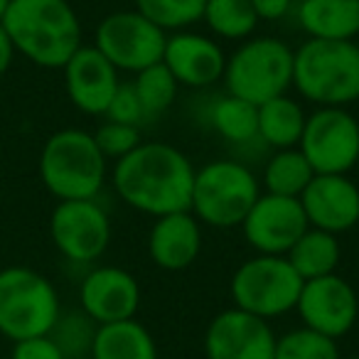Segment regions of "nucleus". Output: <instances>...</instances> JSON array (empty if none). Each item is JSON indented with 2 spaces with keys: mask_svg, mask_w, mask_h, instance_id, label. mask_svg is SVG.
Masks as SVG:
<instances>
[{
  "mask_svg": "<svg viewBox=\"0 0 359 359\" xmlns=\"http://www.w3.org/2000/svg\"><path fill=\"white\" fill-rule=\"evenodd\" d=\"M207 0H135V11L160 30H182L205 18Z\"/></svg>",
  "mask_w": 359,
  "mask_h": 359,
  "instance_id": "28",
  "label": "nucleus"
},
{
  "mask_svg": "<svg viewBox=\"0 0 359 359\" xmlns=\"http://www.w3.org/2000/svg\"><path fill=\"white\" fill-rule=\"evenodd\" d=\"M62 69L72 104L89 116H104L121 84L118 69L94 45H81Z\"/></svg>",
  "mask_w": 359,
  "mask_h": 359,
  "instance_id": "17",
  "label": "nucleus"
},
{
  "mask_svg": "<svg viewBox=\"0 0 359 359\" xmlns=\"http://www.w3.org/2000/svg\"><path fill=\"white\" fill-rule=\"evenodd\" d=\"M13 359H67L62 349L50 334H40V337H27L15 342L13 347Z\"/></svg>",
  "mask_w": 359,
  "mask_h": 359,
  "instance_id": "33",
  "label": "nucleus"
},
{
  "mask_svg": "<svg viewBox=\"0 0 359 359\" xmlns=\"http://www.w3.org/2000/svg\"><path fill=\"white\" fill-rule=\"evenodd\" d=\"M298 145L315 175H347L359 160V121L339 106H320Z\"/></svg>",
  "mask_w": 359,
  "mask_h": 359,
  "instance_id": "9",
  "label": "nucleus"
},
{
  "mask_svg": "<svg viewBox=\"0 0 359 359\" xmlns=\"http://www.w3.org/2000/svg\"><path fill=\"white\" fill-rule=\"evenodd\" d=\"M13 57H15V47H13L11 37H8L6 27L0 25V76H3L8 69H11Z\"/></svg>",
  "mask_w": 359,
  "mask_h": 359,
  "instance_id": "35",
  "label": "nucleus"
},
{
  "mask_svg": "<svg viewBox=\"0 0 359 359\" xmlns=\"http://www.w3.org/2000/svg\"><path fill=\"white\" fill-rule=\"evenodd\" d=\"M8 3H11V0H0V20H3V15H6V11H8Z\"/></svg>",
  "mask_w": 359,
  "mask_h": 359,
  "instance_id": "36",
  "label": "nucleus"
},
{
  "mask_svg": "<svg viewBox=\"0 0 359 359\" xmlns=\"http://www.w3.org/2000/svg\"><path fill=\"white\" fill-rule=\"evenodd\" d=\"M177 81H175L172 72L158 62V65L148 67V69L138 72L133 81V89L140 99V106L145 111V118H155L158 114H163L165 109H170L177 96Z\"/></svg>",
  "mask_w": 359,
  "mask_h": 359,
  "instance_id": "27",
  "label": "nucleus"
},
{
  "mask_svg": "<svg viewBox=\"0 0 359 359\" xmlns=\"http://www.w3.org/2000/svg\"><path fill=\"white\" fill-rule=\"evenodd\" d=\"M163 65L175 81L190 89H202L224 76L226 57L215 40L197 32H177L165 42Z\"/></svg>",
  "mask_w": 359,
  "mask_h": 359,
  "instance_id": "18",
  "label": "nucleus"
},
{
  "mask_svg": "<svg viewBox=\"0 0 359 359\" xmlns=\"http://www.w3.org/2000/svg\"><path fill=\"white\" fill-rule=\"evenodd\" d=\"M50 234L65 259L96 261L111 241V222L94 200H62L50 219Z\"/></svg>",
  "mask_w": 359,
  "mask_h": 359,
  "instance_id": "11",
  "label": "nucleus"
},
{
  "mask_svg": "<svg viewBox=\"0 0 359 359\" xmlns=\"http://www.w3.org/2000/svg\"><path fill=\"white\" fill-rule=\"evenodd\" d=\"M313 177H315V170L310 168L305 155L295 148L278 150V153L266 163V170H264L266 192H271V195H283V197H300Z\"/></svg>",
  "mask_w": 359,
  "mask_h": 359,
  "instance_id": "24",
  "label": "nucleus"
},
{
  "mask_svg": "<svg viewBox=\"0 0 359 359\" xmlns=\"http://www.w3.org/2000/svg\"><path fill=\"white\" fill-rule=\"evenodd\" d=\"M202 20L224 40H244L259 25L251 0H207Z\"/></svg>",
  "mask_w": 359,
  "mask_h": 359,
  "instance_id": "26",
  "label": "nucleus"
},
{
  "mask_svg": "<svg viewBox=\"0 0 359 359\" xmlns=\"http://www.w3.org/2000/svg\"><path fill=\"white\" fill-rule=\"evenodd\" d=\"M293 3H300V0H293Z\"/></svg>",
  "mask_w": 359,
  "mask_h": 359,
  "instance_id": "39",
  "label": "nucleus"
},
{
  "mask_svg": "<svg viewBox=\"0 0 359 359\" xmlns=\"http://www.w3.org/2000/svg\"><path fill=\"white\" fill-rule=\"evenodd\" d=\"M91 359H158V349L148 330L130 318L96 327Z\"/></svg>",
  "mask_w": 359,
  "mask_h": 359,
  "instance_id": "21",
  "label": "nucleus"
},
{
  "mask_svg": "<svg viewBox=\"0 0 359 359\" xmlns=\"http://www.w3.org/2000/svg\"><path fill=\"white\" fill-rule=\"evenodd\" d=\"M273 359H339L337 339L325 337L310 327L290 330L276 339Z\"/></svg>",
  "mask_w": 359,
  "mask_h": 359,
  "instance_id": "29",
  "label": "nucleus"
},
{
  "mask_svg": "<svg viewBox=\"0 0 359 359\" xmlns=\"http://www.w3.org/2000/svg\"><path fill=\"white\" fill-rule=\"evenodd\" d=\"M259 20H280L290 11L293 0H251Z\"/></svg>",
  "mask_w": 359,
  "mask_h": 359,
  "instance_id": "34",
  "label": "nucleus"
},
{
  "mask_svg": "<svg viewBox=\"0 0 359 359\" xmlns=\"http://www.w3.org/2000/svg\"><path fill=\"white\" fill-rule=\"evenodd\" d=\"M40 177L47 190L60 197V202L94 200L104 187L106 158L94 135L86 130H57L42 148Z\"/></svg>",
  "mask_w": 359,
  "mask_h": 359,
  "instance_id": "4",
  "label": "nucleus"
},
{
  "mask_svg": "<svg viewBox=\"0 0 359 359\" xmlns=\"http://www.w3.org/2000/svg\"><path fill=\"white\" fill-rule=\"evenodd\" d=\"M210 123L222 138L231 143H246L259 138V106L239 99V96H222L210 111Z\"/></svg>",
  "mask_w": 359,
  "mask_h": 359,
  "instance_id": "25",
  "label": "nucleus"
},
{
  "mask_svg": "<svg viewBox=\"0 0 359 359\" xmlns=\"http://www.w3.org/2000/svg\"><path fill=\"white\" fill-rule=\"evenodd\" d=\"M298 200L313 229L339 234L359 222V187L347 175H315Z\"/></svg>",
  "mask_w": 359,
  "mask_h": 359,
  "instance_id": "16",
  "label": "nucleus"
},
{
  "mask_svg": "<svg viewBox=\"0 0 359 359\" xmlns=\"http://www.w3.org/2000/svg\"><path fill=\"white\" fill-rule=\"evenodd\" d=\"M276 334L264 318L231 308L210 323L205 334L207 359H273Z\"/></svg>",
  "mask_w": 359,
  "mask_h": 359,
  "instance_id": "14",
  "label": "nucleus"
},
{
  "mask_svg": "<svg viewBox=\"0 0 359 359\" xmlns=\"http://www.w3.org/2000/svg\"><path fill=\"white\" fill-rule=\"evenodd\" d=\"M298 22L315 40H354L359 35V0H300Z\"/></svg>",
  "mask_w": 359,
  "mask_h": 359,
  "instance_id": "20",
  "label": "nucleus"
},
{
  "mask_svg": "<svg viewBox=\"0 0 359 359\" xmlns=\"http://www.w3.org/2000/svg\"><path fill=\"white\" fill-rule=\"evenodd\" d=\"M168 35L138 11L111 13L96 27L94 47L123 72H143L163 62Z\"/></svg>",
  "mask_w": 359,
  "mask_h": 359,
  "instance_id": "10",
  "label": "nucleus"
},
{
  "mask_svg": "<svg viewBox=\"0 0 359 359\" xmlns=\"http://www.w3.org/2000/svg\"><path fill=\"white\" fill-rule=\"evenodd\" d=\"M195 168L182 150L168 143H140L116 160L114 187L133 210L150 217L190 212Z\"/></svg>",
  "mask_w": 359,
  "mask_h": 359,
  "instance_id": "1",
  "label": "nucleus"
},
{
  "mask_svg": "<svg viewBox=\"0 0 359 359\" xmlns=\"http://www.w3.org/2000/svg\"><path fill=\"white\" fill-rule=\"evenodd\" d=\"M305 121L308 116L298 101L288 99L285 94L276 96L259 106V138L278 150L295 148L303 138Z\"/></svg>",
  "mask_w": 359,
  "mask_h": 359,
  "instance_id": "22",
  "label": "nucleus"
},
{
  "mask_svg": "<svg viewBox=\"0 0 359 359\" xmlns=\"http://www.w3.org/2000/svg\"><path fill=\"white\" fill-rule=\"evenodd\" d=\"M224 81L231 96L261 106L293 86V50L276 37L249 40L226 60Z\"/></svg>",
  "mask_w": 359,
  "mask_h": 359,
  "instance_id": "7",
  "label": "nucleus"
},
{
  "mask_svg": "<svg viewBox=\"0 0 359 359\" xmlns=\"http://www.w3.org/2000/svg\"><path fill=\"white\" fill-rule=\"evenodd\" d=\"M349 359H359V357H349Z\"/></svg>",
  "mask_w": 359,
  "mask_h": 359,
  "instance_id": "38",
  "label": "nucleus"
},
{
  "mask_svg": "<svg viewBox=\"0 0 359 359\" xmlns=\"http://www.w3.org/2000/svg\"><path fill=\"white\" fill-rule=\"evenodd\" d=\"M106 121H116V123L126 126H140L145 121V111L140 106V99L133 89V81L118 84L114 99H111L109 109H106Z\"/></svg>",
  "mask_w": 359,
  "mask_h": 359,
  "instance_id": "32",
  "label": "nucleus"
},
{
  "mask_svg": "<svg viewBox=\"0 0 359 359\" xmlns=\"http://www.w3.org/2000/svg\"><path fill=\"white\" fill-rule=\"evenodd\" d=\"M202 251V226L192 212L158 217L148 236V254L165 271H182L195 264Z\"/></svg>",
  "mask_w": 359,
  "mask_h": 359,
  "instance_id": "19",
  "label": "nucleus"
},
{
  "mask_svg": "<svg viewBox=\"0 0 359 359\" xmlns=\"http://www.w3.org/2000/svg\"><path fill=\"white\" fill-rule=\"evenodd\" d=\"M295 310L303 318V327L337 339L357 323L359 298L347 280L339 278L337 273H330L305 280Z\"/></svg>",
  "mask_w": 359,
  "mask_h": 359,
  "instance_id": "13",
  "label": "nucleus"
},
{
  "mask_svg": "<svg viewBox=\"0 0 359 359\" xmlns=\"http://www.w3.org/2000/svg\"><path fill=\"white\" fill-rule=\"evenodd\" d=\"M81 310L96 325L121 323L138 313L140 285L133 273L118 266H101L86 273L79 288Z\"/></svg>",
  "mask_w": 359,
  "mask_h": 359,
  "instance_id": "15",
  "label": "nucleus"
},
{
  "mask_svg": "<svg viewBox=\"0 0 359 359\" xmlns=\"http://www.w3.org/2000/svg\"><path fill=\"white\" fill-rule=\"evenodd\" d=\"M99 325L81 310V313H69L57 318L55 327L50 330V337L57 342L67 359L69 357H89L91 344H94V334Z\"/></svg>",
  "mask_w": 359,
  "mask_h": 359,
  "instance_id": "30",
  "label": "nucleus"
},
{
  "mask_svg": "<svg viewBox=\"0 0 359 359\" xmlns=\"http://www.w3.org/2000/svg\"><path fill=\"white\" fill-rule=\"evenodd\" d=\"M0 25L15 52L45 69H62L81 47V22L67 0H11Z\"/></svg>",
  "mask_w": 359,
  "mask_h": 359,
  "instance_id": "2",
  "label": "nucleus"
},
{
  "mask_svg": "<svg viewBox=\"0 0 359 359\" xmlns=\"http://www.w3.org/2000/svg\"><path fill=\"white\" fill-rule=\"evenodd\" d=\"M241 226L246 241L264 256H285L295 241L310 229L298 197L271 195V192L259 195Z\"/></svg>",
  "mask_w": 359,
  "mask_h": 359,
  "instance_id": "12",
  "label": "nucleus"
},
{
  "mask_svg": "<svg viewBox=\"0 0 359 359\" xmlns=\"http://www.w3.org/2000/svg\"><path fill=\"white\" fill-rule=\"evenodd\" d=\"M69 359H91V354H89V357H69Z\"/></svg>",
  "mask_w": 359,
  "mask_h": 359,
  "instance_id": "37",
  "label": "nucleus"
},
{
  "mask_svg": "<svg viewBox=\"0 0 359 359\" xmlns=\"http://www.w3.org/2000/svg\"><path fill=\"white\" fill-rule=\"evenodd\" d=\"M60 313V295L42 273L25 266L0 271V332L8 339L50 334Z\"/></svg>",
  "mask_w": 359,
  "mask_h": 359,
  "instance_id": "6",
  "label": "nucleus"
},
{
  "mask_svg": "<svg viewBox=\"0 0 359 359\" xmlns=\"http://www.w3.org/2000/svg\"><path fill=\"white\" fill-rule=\"evenodd\" d=\"M303 283L285 256L259 254L244 261L231 276V300L234 308L256 318H278L298 305Z\"/></svg>",
  "mask_w": 359,
  "mask_h": 359,
  "instance_id": "8",
  "label": "nucleus"
},
{
  "mask_svg": "<svg viewBox=\"0 0 359 359\" xmlns=\"http://www.w3.org/2000/svg\"><path fill=\"white\" fill-rule=\"evenodd\" d=\"M293 86L318 106L354 104L359 99V45L310 37L293 52Z\"/></svg>",
  "mask_w": 359,
  "mask_h": 359,
  "instance_id": "3",
  "label": "nucleus"
},
{
  "mask_svg": "<svg viewBox=\"0 0 359 359\" xmlns=\"http://www.w3.org/2000/svg\"><path fill=\"white\" fill-rule=\"evenodd\" d=\"M259 195V180L244 163L215 160L195 170L190 212L210 226L231 229L241 226Z\"/></svg>",
  "mask_w": 359,
  "mask_h": 359,
  "instance_id": "5",
  "label": "nucleus"
},
{
  "mask_svg": "<svg viewBox=\"0 0 359 359\" xmlns=\"http://www.w3.org/2000/svg\"><path fill=\"white\" fill-rule=\"evenodd\" d=\"M94 140L99 145V150L104 153V158H123L130 150H135L140 145V133L138 126H126L116 123V121H106L99 126V130L94 133Z\"/></svg>",
  "mask_w": 359,
  "mask_h": 359,
  "instance_id": "31",
  "label": "nucleus"
},
{
  "mask_svg": "<svg viewBox=\"0 0 359 359\" xmlns=\"http://www.w3.org/2000/svg\"><path fill=\"white\" fill-rule=\"evenodd\" d=\"M339 241L337 234H330L323 229H313L310 226L303 236L293 244V249L285 254L288 264L295 269V273L303 280L320 278V276L334 273L339 264Z\"/></svg>",
  "mask_w": 359,
  "mask_h": 359,
  "instance_id": "23",
  "label": "nucleus"
}]
</instances>
